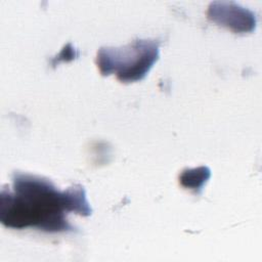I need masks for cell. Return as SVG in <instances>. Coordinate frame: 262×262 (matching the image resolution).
Instances as JSON below:
<instances>
[{"mask_svg": "<svg viewBox=\"0 0 262 262\" xmlns=\"http://www.w3.org/2000/svg\"><path fill=\"white\" fill-rule=\"evenodd\" d=\"M82 216L92 213L81 185L61 191L48 179L15 172L12 190L3 187L0 193V222L9 228H37L46 232L73 231L67 214Z\"/></svg>", "mask_w": 262, "mask_h": 262, "instance_id": "cell-1", "label": "cell"}, {"mask_svg": "<svg viewBox=\"0 0 262 262\" xmlns=\"http://www.w3.org/2000/svg\"><path fill=\"white\" fill-rule=\"evenodd\" d=\"M159 54V42L137 39L124 47L100 48L96 63L104 76L115 74L122 82H134L145 77Z\"/></svg>", "mask_w": 262, "mask_h": 262, "instance_id": "cell-2", "label": "cell"}, {"mask_svg": "<svg viewBox=\"0 0 262 262\" xmlns=\"http://www.w3.org/2000/svg\"><path fill=\"white\" fill-rule=\"evenodd\" d=\"M208 16L211 20L227 27L234 32L252 31L256 20L254 13L234 2H214L211 3Z\"/></svg>", "mask_w": 262, "mask_h": 262, "instance_id": "cell-3", "label": "cell"}, {"mask_svg": "<svg viewBox=\"0 0 262 262\" xmlns=\"http://www.w3.org/2000/svg\"><path fill=\"white\" fill-rule=\"evenodd\" d=\"M211 176V171L208 167H199L194 169H186L179 176L180 183L186 187L200 192L203 185Z\"/></svg>", "mask_w": 262, "mask_h": 262, "instance_id": "cell-4", "label": "cell"}]
</instances>
